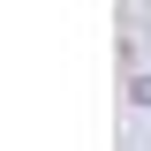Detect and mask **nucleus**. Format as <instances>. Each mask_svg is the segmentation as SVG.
I'll list each match as a JSON object with an SVG mask.
<instances>
[{"label":"nucleus","instance_id":"obj_1","mask_svg":"<svg viewBox=\"0 0 151 151\" xmlns=\"http://www.w3.org/2000/svg\"><path fill=\"white\" fill-rule=\"evenodd\" d=\"M129 106H136V113H151V68H136V76H129Z\"/></svg>","mask_w":151,"mask_h":151},{"label":"nucleus","instance_id":"obj_2","mask_svg":"<svg viewBox=\"0 0 151 151\" xmlns=\"http://www.w3.org/2000/svg\"><path fill=\"white\" fill-rule=\"evenodd\" d=\"M144 151H151V129H144Z\"/></svg>","mask_w":151,"mask_h":151}]
</instances>
